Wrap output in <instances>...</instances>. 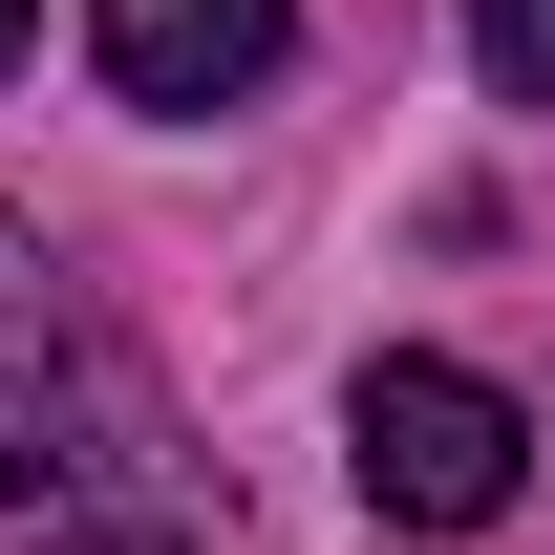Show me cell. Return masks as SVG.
<instances>
[{"label":"cell","mask_w":555,"mask_h":555,"mask_svg":"<svg viewBox=\"0 0 555 555\" xmlns=\"http://www.w3.org/2000/svg\"><path fill=\"white\" fill-rule=\"evenodd\" d=\"M193 555L214 534V470L171 449L129 343L65 321V257L0 214V555Z\"/></svg>","instance_id":"obj_1"},{"label":"cell","mask_w":555,"mask_h":555,"mask_svg":"<svg viewBox=\"0 0 555 555\" xmlns=\"http://www.w3.org/2000/svg\"><path fill=\"white\" fill-rule=\"evenodd\" d=\"M363 513H406V534H491L513 513V470H534V427H513V385H470V363H363Z\"/></svg>","instance_id":"obj_2"},{"label":"cell","mask_w":555,"mask_h":555,"mask_svg":"<svg viewBox=\"0 0 555 555\" xmlns=\"http://www.w3.org/2000/svg\"><path fill=\"white\" fill-rule=\"evenodd\" d=\"M86 43L129 107H257L299 65V0H86Z\"/></svg>","instance_id":"obj_3"},{"label":"cell","mask_w":555,"mask_h":555,"mask_svg":"<svg viewBox=\"0 0 555 555\" xmlns=\"http://www.w3.org/2000/svg\"><path fill=\"white\" fill-rule=\"evenodd\" d=\"M470 65L513 86V107H555V0H470Z\"/></svg>","instance_id":"obj_4"},{"label":"cell","mask_w":555,"mask_h":555,"mask_svg":"<svg viewBox=\"0 0 555 555\" xmlns=\"http://www.w3.org/2000/svg\"><path fill=\"white\" fill-rule=\"evenodd\" d=\"M22 43H43V0H0V65H22Z\"/></svg>","instance_id":"obj_5"}]
</instances>
